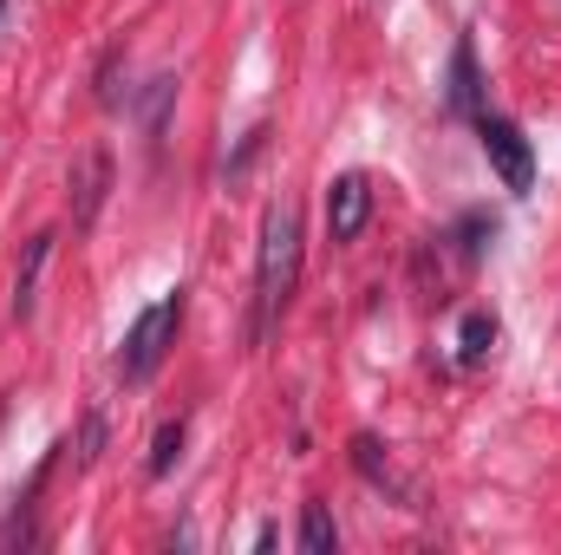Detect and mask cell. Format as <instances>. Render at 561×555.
Instances as JSON below:
<instances>
[{
	"mask_svg": "<svg viewBox=\"0 0 561 555\" xmlns=\"http://www.w3.org/2000/svg\"><path fill=\"white\" fill-rule=\"evenodd\" d=\"M105 196H112V150H79V163H72V229H92L99 223V209H105Z\"/></svg>",
	"mask_w": 561,
	"mask_h": 555,
	"instance_id": "5b68a950",
	"label": "cell"
},
{
	"mask_svg": "<svg viewBox=\"0 0 561 555\" xmlns=\"http://www.w3.org/2000/svg\"><path fill=\"white\" fill-rule=\"evenodd\" d=\"M477 138H483V157L496 163L503 190H516V196H523V190L536 183V150H529V138H523L510 118H490V112H483V118H477Z\"/></svg>",
	"mask_w": 561,
	"mask_h": 555,
	"instance_id": "3957f363",
	"label": "cell"
},
{
	"mask_svg": "<svg viewBox=\"0 0 561 555\" xmlns=\"http://www.w3.org/2000/svg\"><path fill=\"white\" fill-rule=\"evenodd\" d=\"M176 333H183V287L163 294L157 307H144L138 320H131L125 353H118V373H125V380H150V373L163 366V353L176 347Z\"/></svg>",
	"mask_w": 561,
	"mask_h": 555,
	"instance_id": "7a4b0ae2",
	"label": "cell"
},
{
	"mask_svg": "<svg viewBox=\"0 0 561 555\" xmlns=\"http://www.w3.org/2000/svg\"><path fill=\"white\" fill-rule=\"evenodd\" d=\"M183 438H190V418H163L157 424V438H150V477H170L176 471V457H183Z\"/></svg>",
	"mask_w": 561,
	"mask_h": 555,
	"instance_id": "30bf717a",
	"label": "cell"
},
{
	"mask_svg": "<svg viewBox=\"0 0 561 555\" xmlns=\"http://www.w3.org/2000/svg\"><path fill=\"white\" fill-rule=\"evenodd\" d=\"M366 223H373V177H359V170L333 177V190H327V236L353 242Z\"/></svg>",
	"mask_w": 561,
	"mask_h": 555,
	"instance_id": "277c9868",
	"label": "cell"
},
{
	"mask_svg": "<svg viewBox=\"0 0 561 555\" xmlns=\"http://www.w3.org/2000/svg\"><path fill=\"white\" fill-rule=\"evenodd\" d=\"M46 262H53V236H33V242H26V256H20V269H13V320H33Z\"/></svg>",
	"mask_w": 561,
	"mask_h": 555,
	"instance_id": "8992f818",
	"label": "cell"
},
{
	"mask_svg": "<svg viewBox=\"0 0 561 555\" xmlns=\"http://www.w3.org/2000/svg\"><path fill=\"white\" fill-rule=\"evenodd\" d=\"M99 444H105V424H99V418H85V431H79V471L99 457Z\"/></svg>",
	"mask_w": 561,
	"mask_h": 555,
	"instance_id": "4fadbf2b",
	"label": "cell"
},
{
	"mask_svg": "<svg viewBox=\"0 0 561 555\" xmlns=\"http://www.w3.org/2000/svg\"><path fill=\"white\" fill-rule=\"evenodd\" d=\"M490 347H496V314H490V307H470L463 327H457V353H463V366L490 360Z\"/></svg>",
	"mask_w": 561,
	"mask_h": 555,
	"instance_id": "9c48e42d",
	"label": "cell"
},
{
	"mask_svg": "<svg viewBox=\"0 0 561 555\" xmlns=\"http://www.w3.org/2000/svg\"><path fill=\"white\" fill-rule=\"evenodd\" d=\"M450 105L470 112V118H483V92H477V53H470V39H457V53H450Z\"/></svg>",
	"mask_w": 561,
	"mask_h": 555,
	"instance_id": "ba28073f",
	"label": "cell"
},
{
	"mask_svg": "<svg viewBox=\"0 0 561 555\" xmlns=\"http://www.w3.org/2000/svg\"><path fill=\"white\" fill-rule=\"evenodd\" d=\"M300 550L307 555H333L340 550V530H333L327 503H307V510H300Z\"/></svg>",
	"mask_w": 561,
	"mask_h": 555,
	"instance_id": "8fae6325",
	"label": "cell"
},
{
	"mask_svg": "<svg viewBox=\"0 0 561 555\" xmlns=\"http://www.w3.org/2000/svg\"><path fill=\"white\" fill-rule=\"evenodd\" d=\"M0 20H7V0H0Z\"/></svg>",
	"mask_w": 561,
	"mask_h": 555,
	"instance_id": "5bb4252c",
	"label": "cell"
},
{
	"mask_svg": "<svg viewBox=\"0 0 561 555\" xmlns=\"http://www.w3.org/2000/svg\"><path fill=\"white\" fill-rule=\"evenodd\" d=\"M294 275H300V209L280 196L262 209V256H255V340H268L287 301H294Z\"/></svg>",
	"mask_w": 561,
	"mask_h": 555,
	"instance_id": "6da1fadb",
	"label": "cell"
},
{
	"mask_svg": "<svg viewBox=\"0 0 561 555\" xmlns=\"http://www.w3.org/2000/svg\"><path fill=\"white\" fill-rule=\"evenodd\" d=\"M353 464H359V477H366L373 490H392L405 510H419V503H412V490H405V477H399V471H392V457L379 451V438H366V431H359V438H353Z\"/></svg>",
	"mask_w": 561,
	"mask_h": 555,
	"instance_id": "52a82bcc",
	"label": "cell"
},
{
	"mask_svg": "<svg viewBox=\"0 0 561 555\" xmlns=\"http://www.w3.org/2000/svg\"><path fill=\"white\" fill-rule=\"evenodd\" d=\"M170 99H176V79L163 72V79H150V92H144V132L157 138L163 132V112H170Z\"/></svg>",
	"mask_w": 561,
	"mask_h": 555,
	"instance_id": "7c38bea8",
	"label": "cell"
}]
</instances>
